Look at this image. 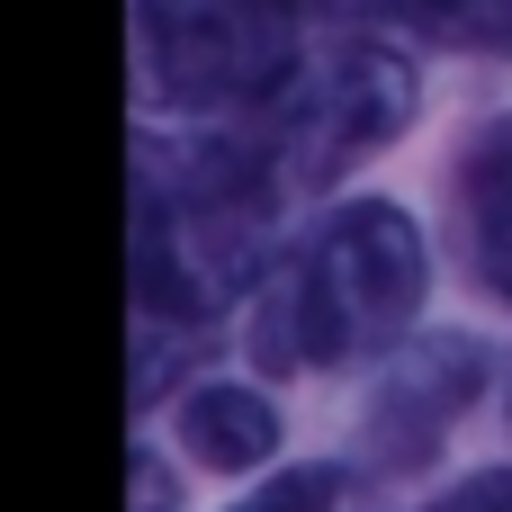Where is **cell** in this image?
<instances>
[{"label": "cell", "mask_w": 512, "mask_h": 512, "mask_svg": "<svg viewBox=\"0 0 512 512\" xmlns=\"http://www.w3.org/2000/svg\"><path fill=\"white\" fill-rule=\"evenodd\" d=\"M405 117H414V63H405L396 45H378V36H342V45L306 54V63L261 99V126H252V135L270 144V162H279L297 189H315V180H333L342 162L378 153Z\"/></svg>", "instance_id": "277c9868"}, {"label": "cell", "mask_w": 512, "mask_h": 512, "mask_svg": "<svg viewBox=\"0 0 512 512\" xmlns=\"http://www.w3.org/2000/svg\"><path fill=\"white\" fill-rule=\"evenodd\" d=\"M459 225H468L477 279L495 297H512V108L459 153Z\"/></svg>", "instance_id": "52a82bcc"}, {"label": "cell", "mask_w": 512, "mask_h": 512, "mask_svg": "<svg viewBox=\"0 0 512 512\" xmlns=\"http://www.w3.org/2000/svg\"><path fill=\"white\" fill-rule=\"evenodd\" d=\"M432 288V252L405 207L351 198L333 207L297 252L270 261L261 315H252V360L261 369H351L378 360L414 333Z\"/></svg>", "instance_id": "7a4b0ae2"}, {"label": "cell", "mask_w": 512, "mask_h": 512, "mask_svg": "<svg viewBox=\"0 0 512 512\" xmlns=\"http://www.w3.org/2000/svg\"><path fill=\"white\" fill-rule=\"evenodd\" d=\"M180 450L198 468H225V477L270 468L279 459V405L252 396V387H234V378H207V387L180 396Z\"/></svg>", "instance_id": "8992f818"}, {"label": "cell", "mask_w": 512, "mask_h": 512, "mask_svg": "<svg viewBox=\"0 0 512 512\" xmlns=\"http://www.w3.org/2000/svg\"><path fill=\"white\" fill-rule=\"evenodd\" d=\"M423 512H512V468H486V477L450 486L441 504H423Z\"/></svg>", "instance_id": "30bf717a"}, {"label": "cell", "mask_w": 512, "mask_h": 512, "mask_svg": "<svg viewBox=\"0 0 512 512\" xmlns=\"http://www.w3.org/2000/svg\"><path fill=\"white\" fill-rule=\"evenodd\" d=\"M288 171L261 135H135V324L207 333L279 261Z\"/></svg>", "instance_id": "6da1fadb"}, {"label": "cell", "mask_w": 512, "mask_h": 512, "mask_svg": "<svg viewBox=\"0 0 512 512\" xmlns=\"http://www.w3.org/2000/svg\"><path fill=\"white\" fill-rule=\"evenodd\" d=\"M477 387H486V351L477 342H414V360L378 387V405H369V459L378 468H405V459H423L432 441H441V423L450 414H468L477 405Z\"/></svg>", "instance_id": "5b68a950"}, {"label": "cell", "mask_w": 512, "mask_h": 512, "mask_svg": "<svg viewBox=\"0 0 512 512\" xmlns=\"http://www.w3.org/2000/svg\"><path fill=\"white\" fill-rule=\"evenodd\" d=\"M369 9L414 27V36H441V45H495V54H512V0H369Z\"/></svg>", "instance_id": "ba28073f"}, {"label": "cell", "mask_w": 512, "mask_h": 512, "mask_svg": "<svg viewBox=\"0 0 512 512\" xmlns=\"http://www.w3.org/2000/svg\"><path fill=\"white\" fill-rule=\"evenodd\" d=\"M306 63V0H135V81L153 108H261Z\"/></svg>", "instance_id": "3957f363"}, {"label": "cell", "mask_w": 512, "mask_h": 512, "mask_svg": "<svg viewBox=\"0 0 512 512\" xmlns=\"http://www.w3.org/2000/svg\"><path fill=\"white\" fill-rule=\"evenodd\" d=\"M342 504H351L342 468H270V486L243 495L234 512H342Z\"/></svg>", "instance_id": "9c48e42d"}]
</instances>
